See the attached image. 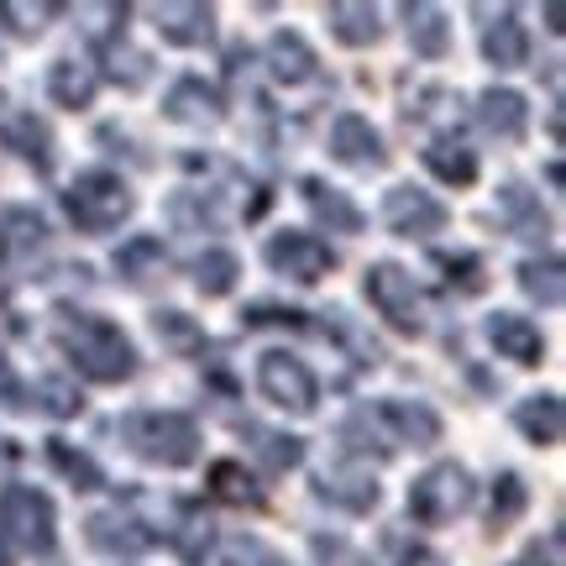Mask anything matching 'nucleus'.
<instances>
[{"label":"nucleus","mask_w":566,"mask_h":566,"mask_svg":"<svg viewBox=\"0 0 566 566\" xmlns=\"http://www.w3.org/2000/svg\"><path fill=\"white\" fill-rule=\"evenodd\" d=\"M237 279H242V258L231 247H205L200 258H195V289H200L205 300H226L237 289Z\"/></svg>","instance_id":"31"},{"label":"nucleus","mask_w":566,"mask_h":566,"mask_svg":"<svg viewBox=\"0 0 566 566\" xmlns=\"http://www.w3.org/2000/svg\"><path fill=\"white\" fill-rule=\"evenodd\" d=\"M430 263H436V273H446V289H457L467 300L488 289V263L478 252H436Z\"/></svg>","instance_id":"34"},{"label":"nucleus","mask_w":566,"mask_h":566,"mask_svg":"<svg viewBox=\"0 0 566 566\" xmlns=\"http://www.w3.org/2000/svg\"><path fill=\"white\" fill-rule=\"evenodd\" d=\"M0 409H21V378L11 373V363H0Z\"/></svg>","instance_id":"44"},{"label":"nucleus","mask_w":566,"mask_h":566,"mask_svg":"<svg viewBox=\"0 0 566 566\" xmlns=\"http://www.w3.org/2000/svg\"><path fill=\"white\" fill-rule=\"evenodd\" d=\"M59 17V6H27V0H0V21L17 32V38H42L48 21Z\"/></svg>","instance_id":"40"},{"label":"nucleus","mask_w":566,"mask_h":566,"mask_svg":"<svg viewBox=\"0 0 566 566\" xmlns=\"http://www.w3.org/2000/svg\"><path fill=\"white\" fill-rule=\"evenodd\" d=\"M514 430H520L530 446H541V451L562 446V436H566L562 394H530V399H520V405H514Z\"/></svg>","instance_id":"22"},{"label":"nucleus","mask_w":566,"mask_h":566,"mask_svg":"<svg viewBox=\"0 0 566 566\" xmlns=\"http://www.w3.org/2000/svg\"><path fill=\"white\" fill-rule=\"evenodd\" d=\"M420 158H424V168H430L441 184H451V189L478 184V153H472L467 142H457V137H430Z\"/></svg>","instance_id":"29"},{"label":"nucleus","mask_w":566,"mask_h":566,"mask_svg":"<svg viewBox=\"0 0 566 566\" xmlns=\"http://www.w3.org/2000/svg\"><path fill=\"white\" fill-rule=\"evenodd\" d=\"M325 27L342 48H373L384 38V11L367 0H336V6H325Z\"/></svg>","instance_id":"25"},{"label":"nucleus","mask_w":566,"mask_h":566,"mask_svg":"<svg viewBox=\"0 0 566 566\" xmlns=\"http://www.w3.org/2000/svg\"><path fill=\"white\" fill-rule=\"evenodd\" d=\"M546 21H551V27H546V32H551V38H562V32H566V27H562V6H546Z\"/></svg>","instance_id":"45"},{"label":"nucleus","mask_w":566,"mask_h":566,"mask_svg":"<svg viewBox=\"0 0 566 566\" xmlns=\"http://www.w3.org/2000/svg\"><path fill=\"white\" fill-rule=\"evenodd\" d=\"M242 321L247 325H289V331H304L310 315H304V310H283V304H247Z\"/></svg>","instance_id":"42"},{"label":"nucleus","mask_w":566,"mask_h":566,"mask_svg":"<svg viewBox=\"0 0 566 566\" xmlns=\"http://www.w3.org/2000/svg\"><path fill=\"white\" fill-rule=\"evenodd\" d=\"M0 566H11V546L6 541H0Z\"/></svg>","instance_id":"47"},{"label":"nucleus","mask_w":566,"mask_h":566,"mask_svg":"<svg viewBox=\"0 0 566 566\" xmlns=\"http://www.w3.org/2000/svg\"><path fill=\"white\" fill-rule=\"evenodd\" d=\"M342 441L352 446V457H346V462H363L367 467V457H373V451H378V462H388V457H394V441L384 436V424H378V415H373V409H357V415L342 424Z\"/></svg>","instance_id":"33"},{"label":"nucleus","mask_w":566,"mask_h":566,"mask_svg":"<svg viewBox=\"0 0 566 566\" xmlns=\"http://www.w3.org/2000/svg\"><path fill=\"white\" fill-rule=\"evenodd\" d=\"M488 346L514 367H541L546 357V336H541V325L525 321V315H514V310H493L488 315Z\"/></svg>","instance_id":"14"},{"label":"nucleus","mask_w":566,"mask_h":566,"mask_svg":"<svg viewBox=\"0 0 566 566\" xmlns=\"http://www.w3.org/2000/svg\"><path fill=\"white\" fill-rule=\"evenodd\" d=\"M315 499L331 509H342V514H373L378 499H384V488L373 478V467L363 462H336L315 472Z\"/></svg>","instance_id":"11"},{"label":"nucleus","mask_w":566,"mask_h":566,"mask_svg":"<svg viewBox=\"0 0 566 566\" xmlns=\"http://www.w3.org/2000/svg\"><path fill=\"white\" fill-rule=\"evenodd\" d=\"M472 499H478L472 472L462 462H436L409 483V520L424 530H441L451 520H462L467 509H472Z\"/></svg>","instance_id":"6"},{"label":"nucleus","mask_w":566,"mask_h":566,"mask_svg":"<svg viewBox=\"0 0 566 566\" xmlns=\"http://www.w3.org/2000/svg\"><path fill=\"white\" fill-rule=\"evenodd\" d=\"M59 346L90 384H126L137 373V342L105 315H69L59 325Z\"/></svg>","instance_id":"1"},{"label":"nucleus","mask_w":566,"mask_h":566,"mask_svg":"<svg viewBox=\"0 0 566 566\" xmlns=\"http://www.w3.org/2000/svg\"><path fill=\"white\" fill-rule=\"evenodd\" d=\"M116 436L122 446L147 467H168V472H179V467H195L200 462V424L179 415V409H132L116 420Z\"/></svg>","instance_id":"2"},{"label":"nucleus","mask_w":566,"mask_h":566,"mask_svg":"<svg viewBox=\"0 0 566 566\" xmlns=\"http://www.w3.org/2000/svg\"><path fill=\"white\" fill-rule=\"evenodd\" d=\"M499 221H504V231L509 237H520V242H541V237H551L546 205H541V195L520 179H509L504 189H499Z\"/></svg>","instance_id":"19"},{"label":"nucleus","mask_w":566,"mask_h":566,"mask_svg":"<svg viewBox=\"0 0 566 566\" xmlns=\"http://www.w3.org/2000/svg\"><path fill=\"white\" fill-rule=\"evenodd\" d=\"M300 195H304V205H310L315 226H325L331 237H357V231L367 226L363 205L352 200L346 189H336V184H325V179H300Z\"/></svg>","instance_id":"17"},{"label":"nucleus","mask_w":566,"mask_h":566,"mask_svg":"<svg viewBox=\"0 0 566 566\" xmlns=\"http://www.w3.org/2000/svg\"><path fill=\"white\" fill-rule=\"evenodd\" d=\"M520 289H525L535 304L556 310V304H562V294H566V283H562V258H556V252L525 258V263H520Z\"/></svg>","instance_id":"32"},{"label":"nucleus","mask_w":566,"mask_h":566,"mask_svg":"<svg viewBox=\"0 0 566 566\" xmlns=\"http://www.w3.org/2000/svg\"><path fill=\"white\" fill-rule=\"evenodd\" d=\"M252 436V451H258V462L268 467V472H289V467L304 462V441L300 436H279V430H247Z\"/></svg>","instance_id":"39"},{"label":"nucleus","mask_w":566,"mask_h":566,"mask_svg":"<svg viewBox=\"0 0 566 566\" xmlns=\"http://www.w3.org/2000/svg\"><path fill=\"white\" fill-rule=\"evenodd\" d=\"M6 258H11V247H6V231H0V268H6Z\"/></svg>","instance_id":"46"},{"label":"nucleus","mask_w":566,"mask_h":566,"mask_svg":"<svg viewBox=\"0 0 566 566\" xmlns=\"http://www.w3.org/2000/svg\"><path fill=\"white\" fill-rule=\"evenodd\" d=\"M111 268L122 273V283L142 289V283H153V279L168 273V247H163V237H132V242L116 247Z\"/></svg>","instance_id":"28"},{"label":"nucleus","mask_w":566,"mask_h":566,"mask_svg":"<svg viewBox=\"0 0 566 566\" xmlns=\"http://www.w3.org/2000/svg\"><path fill=\"white\" fill-rule=\"evenodd\" d=\"M405 21H409V48L420 59H446L451 53V17L441 6H405Z\"/></svg>","instance_id":"30"},{"label":"nucleus","mask_w":566,"mask_h":566,"mask_svg":"<svg viewBox=\"0 0 566 566\" xmlns=\"http://www.w3.org/2000/svg\"><path fill=\"white\" fill-rule=\"evenodd\" d=\"M363 294H367V304L378 310V321H384L388 331H399V336H424L430 310H424L420 283H415V273H409L405 263H367Z\"/></svg>","instance_id":"5"},{"label":"nucleus","mask_w":566,"mask_h":566,"mask_svg":"<svg viewBox=\"0 0 566 566\" xmlns=\"http://www.w3.org/2000/svg\"><path fill=\"white\" fill-rule=\"evenodd\" d=\"M205 488H210V499H221V504H231V509H263L268 504V488L258 483V472H247V462H237V457L210 462Z\"/></svg>","instance_id":"23"},{"label":"nucleus","mask_w":566,"mask_h":566,"mask_svg":"<svg viewBox=\"0 0 566 566\" xmlns=\"http://www.w3.org/2000/svg\"><path fill=\"white\" fill-rule=\"evenodd\" d=\"M514 566H535V562H514Z\"/></svg>","instance_id":"48"},{"label":"nucleus","mask_w":566,"mask_h":566,"mask_svg":"<svg viewBox=\"0 0 566 566\" xmlns=\"http://www.w3.org/2000/svg\"><path fill=\"white\" fill-rule=\"evenodd\" d=\"M163 116L174 126H221L226 105H221V90L205 80V74H179V80L168 84V95H163Z\"/></svg>","instance_id":"12"},{"label":"nucleus","mask_w":566,"mask_h":566,"mask_svg":"<svg viewBox=\"0 0 566 566\" xmlns=\"http://www.w3.org/2000/svg\"><path fill=\"white\" fill-rule=\"evenodd\" d=\"M331 158L346 163V168H384L388 153H384V132L357 116V111H342L331 122Z\"/></svg>","instance_id":"15"},{"label":"nucleus","mask_w":566,"mask_h":566,"mask_svg":"<svg viewBox=\"0 0 566 566\" xmlns=\"http://www.w3.org/2000/svg\"><path fill=\"white\" fill-rule=\"evenodd\" d=\"M378 424L394 446H436L446 436L441 415L424 405V399H378Z\"/></svg>","instance_id":"13"},{"label":"nucleus","mask_w":566,"mask_h":566,"mask_svg":"<svg viewBox=\"0 0 566 566\" xmlns=\"http://www.w3.org/2000/svg\"><path fill=\"white\" fill-rule=\"evenodd\" d=\"M378 221H384V231L405 237V242H430V237H441L451 226V210L420 184H394L384 205H378Z\"/></svg>","instance_id":"8"},{"label":"nucleus","mask_w":566,"mask_h":566,"mask_svg":"<svg viewBox=\"0 0 566 566\" xmlns=\"http://www.w3.org/2000/svg\"><path fill=\"white\" fill-rule=\"evenodd\" d=\"M153 336H158L168 352H200L205 325L195 321V315H184V310H158V315H153Z\"/></svg>","instance_id":"37"},{"label":"nucleus","mask_w":566,"mask_h":566,"mask_svg":"<svg viewBox=\"0 0 566 566\" xmlns=\"http://www.w3.org/2000/svg\"><path fill=\"white\" fill-rule=\"evenodd\" d=\"M0 142H6V153H17L21 163H32L38 174H53V132H48V122H38V111L0 116Z\"/></svg>","instance_id":"20"},{"label":"nucleus","mask_w":566,"mask_h":566,"mask_svg":"<svg viewBox=\"0 0 566 566\" xmlns=\"http://www.w3.org/2000/svg\"><path fill=\"white\" fill-rule=\"evenodd\" d=\"M32 409H42L48 420H74V415L84 409V399L69 378H53V373H48V378L32 384Z\"/></svg>","instance_id":"36"},{"label":"nucleus","mask_w":566,"mask_h":566,"mask_svg":"<svg viewBox=\"0 0 566 566\" xmlns=\"http://www.w3.org/2000/svg\"><path fill=\"white\" fill-rule=\"evenodd\" d=\"M221 566H289L273 546H263L258 535H231L221 546Z\"/></svg>","instance_id":"41"},{"label":"nucleus","mask_w":566,"mask_h":566,"mask_svg":"<svg viewBox=\"0 0 566 566\" xmlns=\"http://www.w3.org/2000/svg\"><path fill=\"white\" fill-rule=\"evenodd\" d=\"M530 509V483L520 472H499L493 478V504H488V525L493 530H509L520 514Z\"/></svg>","instance_id":"35"},{"label":"nucleus","mask_w":566,"mask_h":566,"mask_svg":"<svg viewBox=\"0 0 566 566\" xmlns=\"http://www.w3.org/2000/svg\"><path fill=\"white\" fill-rule=\"evenodd\" d=\"M63 210H69V221L80 226L84 237H105V231H116V226L132 221V189H126L122 174H111V168H84L80 179L69 184V195H63Z\"/></svg>","instance_id":"3"},{"label":"nucleus","mask_w":566,"mask_h":566,"mask_svg":"<svg viewBox=\"0 0 566 566\" xmlns=\"http://www.w3.org/2000/svg\"><path fill=\"white\" fill-rule=\"evenodd\" d=\"M263 63H268V74H273V84H304V80H315V69H321V59H315V48L300 38V32H273L263 48Z\"/></svg>","instance_id":"24"},{"label":"nucleus","mask_w":566,"mask_h":566,"mask_svg":"<svg viewBox=\"0 0 566 566\" xmlns=\"http://www.w3.org/2000/svg\"><path fill=\"white\" fill-rule=\"evenodd\" d=\"M95 90H101L95 63L53 59V69H48V101L53 105H63V111H90V105H95Z\"/></svg>","instance_id":"26"},{"label":"nucleus","mask_w":566,"mask_h":566,"mask_svg":"<svg viewBox=\"0 0 566 566\" xmlns=\"http://www.w3.org/2000/svg\"><path fill=\"white\" fill-rule=\"evenodd\" d=\"M472 116H478V126H483L488 137H499V142H520L530 132V101L520 90H509V84L483 90Z\"/></svg>","instance_id":"18"},{"label":"nucleus","mask_w":566,"mask_h":566,"mask_svg":"<svg viewBox=\"0 0 566 566\" xmlns=\"http://www.w3.org/2000/svg\"><path fill=\"white\" fill-rule=\"evenodd\" d=\"M325 321H331V325H325V336H336V342H342L363 367H378V363H384V346L373 342V336H363V325L352 321L346 310H331Z\"/></svg>","instance_id":"38"},{"label":"nucleus","mask_w":566,"mask_h":566,"mask_svg":"<svg viewBox=\"0 0 566 566\" xmlns=\"http://www.w3.org/2000/svg\"><path fill=\"white\" fill-rule=\"evenodd\" d=\"M478 17H488L483 27V59L488 69H499V74H509V69H525L530 63V32L520 27V17L514 11H478Z\"/></svg>","instance_id":"21"},{"label":"nucleus","mask_w":566,"mask_h":566,"mask_svg":"<svg viewBox=\"0 0 566 566\" xmlns=\"http://www.w3.org/2000/svg\"><path fill=\"white\" fill-rule=\"evenodd\" d=\"M84 541L95 551H105V556H142V551L158 546L163 535L142 514H132V509H101V514L84 520Z\"/></svg>","instance_id":"10"},{"label":"nucleus","mask_w":566,"mask_h":566,"mask_svg":"<svg viewBox=\"0 0 566 566\" xmlns=\"http://www.w3.org/2000/svg\"><path fill=\"white\" fill-rule=\"evenodd\" d=\"M258 394H263L273 409H283V415H315V405H321V378L310 373L304 357L283 352V346H268L263 357H258Z\"/></svg>","instance_id":"7"},{"label":"nucleus","mask_w":566,"mask_h":566,"mask_svg":"<svg viewBox=\"0 0 566 566\" xmlns=\"http://www.w3.org/2000/svg\"><path fill=\"white\" fill-rule=\"evenodd\" d=\"M42 457H48V467H53L74 493H101L105 488V467L95 462L90 451H80L74 441H63V436H48V441H42Z\"/></svg>","instance_id":"27"},{"label":"nucleus","mask_w":566,"mask_h":566,"mask_svg":"<svg viewBox=\"0 0 566 566\" xmlns=\"http://www.w3.org/2000/svg\"><path fill=\"white\" fill-rule=\"evenodd\" d=\"M153 21H158V38L174 48H205L216 38V6L205 0H163L153 6Z\"/></svg>","instance_id":"16"},{"label":"nucleus","mask_w":566,"mask_h":566,"mask_svg":"<svg viewBox=\"0 0 566 566\" xmlns=\"http://www.w3.org/2000/svg\"><path fill=\"white\" fill-rule=\"evenodd\" d=\"M0 541L27 556H48L59 546V504L32 483H6L0 488Z\"/></svg>","instance_id":"4"},{"label":"nucleus","mask_w":566,"mask_h":566,"mask_svg":"<svg viewBox=\"0 0 566 566\" xmlns=\"http://www.w3.org/2000/svg\"><path fill=\"white\" fill-rule=\"evenodd\" d=\"M263 263L289 283H321L336 273V247L315 237V231H279V237H268L263 242Z\"/></svg>","instance_id":"9"},{"label":"nucleus","mask_w":566,"mask_h":566,"mask_svg":"<svg viewBox=\"0 0 566 566\" xmlns=\"http://www.w3.org/2000/svg\"><path fill=\"white\" fill-rule=\"evenodd\" d=\"M310 551H315L325 566H373L363 551H352L346 541H336V535H315V541H310Z\"/></svg>","instance_id":"43"}]
</instances>
